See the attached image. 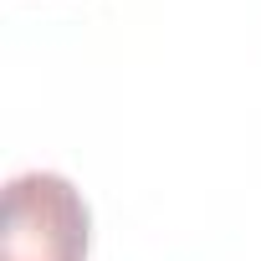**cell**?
Wrapping results in <instances>:
<instances>
[{
    "instance_id": "1",
    "label": "cell",
    "mask_w": 261,
    "mask_h": 261,
    "mask_svg": "<svg viewBox=\"0 0 261 261\" xmlns=\"http://www.w3.org/2000/svg\"><path fill=\"white\" fill-rule=\"evenodd\" d=\"M0 261H87V200L51 169H26L6 185Z\"/></svg>"
}]
</instances>
